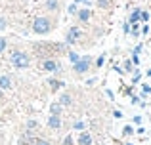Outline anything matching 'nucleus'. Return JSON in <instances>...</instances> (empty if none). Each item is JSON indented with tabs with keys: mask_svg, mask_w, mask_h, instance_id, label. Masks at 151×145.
Wrapping results in <instances>:
<instances>
[{
	"mask_svg": "<svg viewBox=\"0 0 151 145\" xmlns=\"http://www.w3.org/2000/svg\"><path fill=\"white\" fill-rule=\"evenodd\" d=\"M33 29H35V33L44 34V33H48V31H50V21L46 17H38V19H35Z\"/></svg>",
	"mask_w": 151,
	"mask_h": 145,
	"instance_id": "obj_1",
	"label": "nucleus"
},
{
	"mask_svg": "<svg viewBox=\"0 0 151 145\" xmlns=\"http://www.w3.org/2000/svg\"><path fill=\"white\" fill-rule=\"evenodd\" d=\"M46 4H48V8H50V10H55V8H58L55 0H46Z\"/></svg>",
	"mask_w": 151,
	"mask_h": 145,
	"instance_id": "obj_12",
	"label": "nucleus"
},
{
	"mask_svg": "<svg viewBox=\"0 0 151 145\" xmlns=\"http://www.w3.org/2000/svg\"><path fill=\"white\" fill-rule=\"evenodd\" d=\"M75 128H77V130H82V128H84V124L78 122V124H75Z\"/></svg>",
	"mask_w": 151,
	"mask_h": 145,
	"instance_id": "obj_18",
	"label": "nucleus"
},
{
	"mask_svg": "<svg viewBox=\"0 0 151 145\" xmlns=\"http://www.w3.org/2000/svg\"><path fill=\"white\" fill-rule=\"evenodd\" d=\"M65 145H73V138H67L65 139Z\"/></svg>",
	"mask_w": 151,
	"mask_h": 145,
	"instance_id": "obj_19",
	"label": "nucleus"
},
{
	"mask_svg": "<svg viewBox=\"0 0 151 145\" xmlns=\"http://www.w3.org/2000/svg\"><path fill=\"white\" fill-rule=\"evenodd\" d=\"M10 78L8 76H0V88H10Z\"/></svg>",
	"mask_w": 151,
	"mask_h": 145,
	"instance_id": "obj_5",
	"label": "nucleus"
},
{
	"mask_svg": "<svg viewBox=\"0 0 151 145\" xmlns=\"http://www.w3.org/2000/svg\"><path fill=\"white\" fill-rule=\"evenodd\" d=\"M98 4H100V6L103 8V6H107V4H109V2H107V0H98Z\"/></svg>",
	"mask_w": 151,
	"mask_h": 145,
	"instance_id": "obj_17",
	"label": "nucleus"
},
{
	"mask_svg": "<svg viewBox=\"0 0 151 145\" xmlns=\"http://www.w3.org/2000/svg\"><path fill=\"white\" fill-rule=\"evenodd\" d=\"M78 33H81V31H78L77 27H73V29L69 31V40H73V38H77V36H78Z\"/></svg>",
	"mask_w": 151,
	"mask_h": 145,
	"instance_id": "obj_8",
	"label": "nucleus"
},
{
	"mask_svg": "<svg viewBox=\"0 0 151 145\" xmlns=\"http://www.w3.org/2000/svg\"><path fill=\"white\" fill-rule=\"evenodd\" d=\"M59 126H61V122H59V116H58V115H52V119H50V128H55V130H58Z\"/></svg>",
	"mask_w": 151,
	"mask_h": 145,
	"instance_id": "obj_4",
	"label": "nucleus"
},
{
	"mask_svg": "<svg viewBox=\"0 0 151 145\" xmlns=\"http://www.w3.org/2000/svg\"><path fill=\"white\" fill-rule=\"evenodd\" d=\"M81 143L82 145H90V143H92V138H90L88 134H82L81 136Z\"/></svg>",
	"mask_w": 151,
	"mask_h": 145,
	"instance_id": "obj_7",
	"label": "nucleus"
},
{
	"mask_svg": "<svg viewBox=\"0 0 151 145\" xmlns=\"http://www.w3.org/2000/svg\"><path fill=\"white\" fill-rule=\"evenodd\" d=\"M61 103H63V105H69V103H71L69 96H61Z\"/></svg>",
	"mask_w": 151,
	"mask_h": 145,
	"instance_id": "obj_13",
	"label": "nucleus"
},
{
	"mask_svg": "<svg viewBox=\"0 0 151 145\" xmlns=\"http://www.w3.org/2000/svg\"><path fill=\"white\" fill-rule=\"evenodd\" d=\"M138 19H140V11L136 10V11H134V14H132V17H130V21H132V23H136Z\"/></svg>",
	"mask_w": 151,
	"mask_h": 145,
	"instance_id": "obj_11",
	"label": "nucleus"
},
{
	"mask_svg": "<svg viewBox=\"0 0 151 145\" xmlns=\"http://www.w3.org/2000/svg\"><path fill=\"white\" fill-rule=\"evenodd\" d=\"M12 63H14L15 67H19V69H25L27 65H29V57H27V54H23V52H15L14 56H12Z\"/></svg>",
	"mask_w": 151,
	"mask_h": 145,
	"instance_id": "obj_2",
	"label": "nucleus"
},
{
	"mask_svg": "<svg viewBox=\"0 0 151 145\" xmlns=\"http://www.w3.org/2000/svg\"><path fill=\"white\" fill-rule=\"evenodd\" d=\"M69 57H71V61H73V63H77V61H78V56H77V54H73V52L69 54Z\"/></svg>",
	"mask_w": 151,
	"mask_h": 145,
	"instance_id": "obj_14",
	"label": "nucleus"
},
{
	"mask_svg": "<svg viewBox=\"0 0 151 145\" xmlns=\"http://www.w3.org/2000/svg\"><path fill=\"white\" fill-rule=\"evenodd\" d=\"M75 11H77V6H75V4H73V6H69V14H75Z\"/></svg>",
	"mask_w": 151,
	"mask_h": 145,
	"instance_id": "obj_16",
	"label": "nucleus"
},
{
	"mask_svg": "<svg viewBox=\"0 0 151 145\" xmlns=\"http://www.w3.org/2000/svg\"><path fill=\"white\" fill-rule=\"evenodd\" d=\"M90 67V63H88V59H78L77 61V65H75V71H77V73H84L86 71V69H88Z\"/></svg>",
	"mask_w": 151,
	"mask_h": 145,
	"instance_id": "obj_3",
	"label": "nucleus"
},
{
	"mask_svg": "<svg viewBox=\"0 0 151 145\" xmlns=\"http://www.w3.org/2000/svg\"><path fill=\"white\" fill-rule=\"evenodd\" d=\"M58 67H59V65H55L54 61H46V63H44V69H46V71H55Z\"/></svg>",
	"mask_w": 151,
	"mask_h": 145,
	"instance_id": "obj_6",
	"label": "nucleus"
},
{
	"mask_svg": "<svg viewBox=\"0 0 151 145\" xmlns=\"http://www.w3.org/2000/svg\"><path fill=\"white\" fill-rule=\"evenodd\" d=\"M75 2H88V0H75Z\"/></svg>",
	"mask_w": 151,
	"mask_h": 145,
	"instance_id": "obj_22",
	"label": "nucleus"
},
{
	"mask_svg": "<svg viewBox=\"0 0 151 145\" xmlns=\"http://www.w3.org/2000/svg\"><path fill=\"white\" fill-rule=\"evenodd\" d=\"M6 27V23H4V19H0V29H4Z\"/></svg>",
	"mask_w": 151,
	"mask_h": 145,
	"instance_id": "obj_21",
	"label": "nucleus"
},
{
	"mask_svg": "<svg viewBox=\"0 0 151 145\" xmlns=\"http://www.w3.org/2000/svg\"><path fill=\"white\" fill-rule=\"evenodd\" d=\"M37 145H50V143H48V141H42V139H38Z\"/></svg>",
	"mask_w": 151,
	"mask_h": 145,
	"instance_id": "obj_20",
	"label": "nucleus"
},
{
	"mask_svg": "<svg viewBox=\"0 0 151 145\" xmlns=\"http://www.w3.org/2000/svg\"><path fill=\"white\" fill-rule=\"evenodd\" d=\"M78 17H81L82 21H88V17H90V11H88V10H82L81 14H78Z\"/></svg>",
	"mask_w": 151,
	"mask_h": 145,
	"instance_id": "obj_9",
	"label": "nucleus"
},
{
	"mask_svg": "<svg viewBox=\"0 0 151 145\" xmlns=\"http://www.w3.org/2000/svg\"><path fill=\"white\" fill-rule=\"evenodd\" d=\"M4 48H6V40H4V38H0V52H2Z\"/></svg>",
	"mask_w": 151,
	"mask_h": 145,
	"instance_id": "obj_15",
	"label": "nucleus"
},
{
	"mask_svg": "<svg viewBox=\"0 0 151 145\" xmlns=\"http://www.w3.org/2000/svg\"><path fill=\"white\" fill-rule=\"evenodd\" d=\"M59 111H61V107H59L58 103H54V105H52V115H59Z\"/></svg>",
	"mask_w": 151,
	"mask_h": 145,
	"instance_id": "obj_10",
	"label": "nucleus"
}]
</instances>
